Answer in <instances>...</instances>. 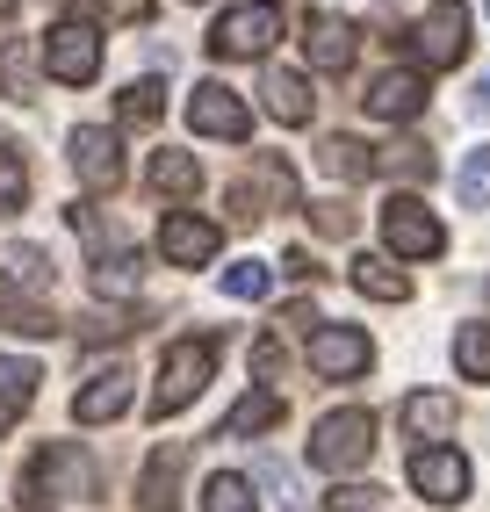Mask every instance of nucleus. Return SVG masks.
<instances>
[{"mask_svg":"<svg viewBox=\"0 0 490 512\" xmlns=\"http://www.w3.org/2000/svg\"><path fill=\"white\" fill-rule=\"evenodd\" d=\"M159 253L173 260V267H209L224 253V231L209 224V217H195V210H173L166 224H159Z\"/></svg>","mask_w":490,"mask_h":512,"instance_id":"nucleus-11","label":"nucleus"},{"mask_svg":"<svg viewBox=\"0 0 490 512\" xmlns=\"http://www.w3.org/2000/svg\"><path fill=\"white\" fill-rule=\"evenodd\" d=\"M73 174L87 188H116L123 181V145H116V130H101V123H80L73 130Z\"/></svg>","mask_w":490,"mask_h":512,"instance_id":"nucleus-14","label":"nucleus"},{"mask_svg":"<svg viewBox=\"0 0 490 512\" xmlns=\"http://www.w3.org/2000/svg\"><path fill=\"white\" fill-rule=\"evenodd\" d=\"M303 354H310V368H318L325 383H354V375H368V361H375L368 332H354V325H318Z\"/></svg>","mask_w":490,"mask_h":512,"instance_id":"nucleus-9","label":"nucleus"},{"mask_svg":"<svg viewBox=\"0 0 490 512\" xmlns=\"http://www.w3.org/2000/svg\"><path fill=\"white\" fill-rule=\"evenodd\" d=\"M318 166H325L332 181H375V145H361V138H325Z\"/></svg>","mask_w":490,"mask_h":512,"instance_id":"nucleus-24","label":"nucleus"},{"mask_svg":"<svg viewBox=\"0 0 490 512\" xmlns=\"http://www.w3.org/2000/svg\"><path fill=\"white\" fill-rule=\"evenodd\" d=\"M29 476H37V491L51 484V498H58V491H73V498H80V491L94 484V469L80 462V448H44V455H37V469H29Z\"/></svg>","mask_w":490,"mask_h":512,"instance_id":"nucleus-21","label":"nucleus"},{"mask_svg":"<svg viewBox=\"0 0 490 512\" xmlns=\"http://www.w3.org/2000/svg\"><path fill=\"white\" fill-rule=\"evenodd\" d=\"M375 181H433V152L411 145V138L375 145Z\"/></svg>","mask_w":490,"mask_h":512,"instance_id":"nucleus-22","label":"nucleus"},{"mask_svg":"<svg viewBox=\"0 0 490 512\" xmlns=\"http://www.w3.org/2000/svg\"><path fill=\"white\" fill-rule=\"evenodd\" d=\"M303 58L318 65V73H346V65H354V22L332 15V8H318V15L303 22Z\"/></svg>","mask_w":490,"mask_h":512,"instance_id":"nucleus-15","label":"nucleus"},{"mask_svg":"<svg viewBox=\"0 0 490 512\" xmlns=\"http://www.w3.org/2000/svg\"><path fill=\"white\" fill-rule=\"evenodd\" d=\"M368 116L375 123H411L418 109H426V73H411V65H397V73H382V80H368Z\"/></svg>","mask_w":490,"mask_h":512,"instance_id":"nucleus-13","label":"nucleus"},{"mask_svg":"<svg viewBox=\"0 0 490 512\" xmlns=\"http://www.w3.org/2000/svg\"><path fill=\"white\" fill-rule=\"evenodd\" d=\"M0 325H8V332H29V339H51V332H58V318L44 311V303H22V296L0 303Z\"/></svg>","mask_w":490,"mask_h":512,"instance_id":"nucleus-30","label":"nucleus"},{"mask_svg":"<svg viewBox=\"0 0 490 512\" xmlns=\"http://www.w3.org/2000/svg\"><path fill=\"white\" fill-rule=\"evenodd\" d=\"M109 22H152V0H94Z\"/></svg>","mask_w":490,"mask_h":512,"instance_id":"nucleus-38","label":"nucleus"},{"mask_svg":"<svg viewBox=\"0 0 490 512\" xmlns=\"http://www.w3.org/2000/svg\"><path fill=\"white\" fill-rule=\"evenodd\" d=\"M209 375H217V339H209V332H188V339H173V347H166V361H159L152 419H173L181 404H195Z\"/></svg>","mask_w":490,"mask_h":512,"instance_id":"nucleus-1","label":"nucleus"},{"mask_svg":"<svg viewBox=\"0 0 490 512\" xmlns=\"http://www.w3.org/2000/svg\"><path fill=\"white\" fill-rule=\"evenodd\" d=\"M202 512H253V484H245L238 469H217L202 484Z\"/></svg>","mask_w":490,"mask_h":512,"instance_id":"nucleus-26","label":"nucleus"},{"mask_svg":"<svg viewBox=\"0 0 490 512\" xmlns=\"http://www.w3.org/2000/svg\"><path fill=\"white\" fill-rule=\"evenodd\" d=\"M22 195H29V174H22V152L0 145V217L22 210Z\"/></svg>","mask_w":490,"mask_h":512,"instance_id":"nucleus-33","label":"nucleus"},{"mask_svg":"<svg viewBox=\"0 0 490 512\" xmlns=\"http://www.w3.org/2000/svg\"><path fill=\"white\" fill-rule=\"evenodd\" d=\"M159 109H166V87H159V80H130V87L116 94V116H123L130 130H145V123H159Z\"/></svg>","mask_w":490,"mask_h":512,"instance_id":"nucleus-25","label":"nucleus"},{"mask_svg":"<svg viewBox=\"0 0 490 512\" xmlns=\"http://www.w3.org/2000/svg\"><path fill=\"white\" fill-rule=\"evenodd\" d=\"M181 462H188L181 440H159V448H152L145 476H137V505H145V512H181V498H173V476H181Z\"/></svg>","mask_w":490,"mask_h":512,"instance_id":"nucleus-16","label":"nucleus"},{"mask_svg":"<svg viewBox=\"0 0 490 512\" xmlns=\"http://www.w3.org/2000/svg\"><path fill=\"white\" fill-rule=\"evenodd\" d=\"M476 109H483V116H490V73H483V87H476Z\"/></svg>","mask_w":490,"mask_h":512,"instance_id":"nucleus-41","label":"nucleus"},{"mask_svg":"<svg viewBox=\"0 0 490 512\" xmlns=\"http://www.w3.org/2000/svg\"><path fill=\"white\" fill-rule=\"evenodd\" d=\"M368 455H375V412H361V404H346V412H325L318 426H310V469H325V476H354Z\"/></svg>","mask_w":490,"mask_h":512,"instance_id":"nucleus-2","label":"nucleus"},{"mask_svg":"<svg viewBox=\"0 0 490 512\" xmlns=\"http://www.w3.org/2000/svg\"><path fill=\"white\" fill-rule=\"evenodd\" d=\"M130 397H137V375L130 368H101V375H87V390L73 397V419L80 426H109V419L130 412Z\"/></svg>","mask_w":490,"mask_h":512,"instance_id":"nucleus-12","label":"nucleus"},{"mask_svg":"<svg viewBox=\"0 0 490 512\" xmlns=\"http://www.w3.org/2000/svg\"><path fill=\"white\" fill-rule=\"evenodd\" d=\"M260 94H267V116H274V123H289V130H296V123H310V109H318V94H310V80H303V73H267V87H260Z\"/></svg>","mask_w":490,"mask_h":512,"instance_id":"nucleus-18","label":"nucleus"},{"mask_svg":"<svg viewBox=\"0 0 490 512\" xmlns=\"http://www.w3.org/2000/svg\"><path fill=\"white\" fill-rule=\"evenodd\" d=\"M44 73L58 87H87L101 73V37H94V22H51V37H44Z\"/></svg>","mask_w":490,"mask_h":512,"instance_id":"nucleus-6","label":"nucleus"},{"mask_svg":"<svg viewBox=\"0 0 490 512\" xmlns=\"http://www.w3.org/2000/svg\"><path fill=\"white\" fill-rule=\"evenodd\" d=\"M483 303H490V289H483Z\"/></svg>","mask_w":490,"mask_h":512,"instance_id":"nucleus-43","label":"nucleus"},{"mask_svg":"<svg viewBox=\"0 0 490 512\" xmlns=\"http://www.w3.org/2000/svg\"><path fill=\"white\" fill-rule=\"evenodd\" d=\"M274 419H282V397L274 390H245L231 412H224V426H217V440H245V433H267Z\"/></svg>","mask_w":490,"mask_h":512,"instance_id":"nucleus-20","label":"nucleus"},{"mask_svg":"<svg viewBox=\"0 0 490 512\" xmlns=\"http://www.w3.org/2000/svg\"><path fill=\"white\" fill-rule=\"evenodd\" d=\"M411 51H418L426 73L462 65L469 58V0H433V8L418 15V29H411Z\"/></svg>","mask_w":490,"mask_h":512,"instance_id":"nucleus-3","label":"nucleus"},{"mask_svg":"<svg viewBox=\"0 0 490 512\" xmlns=\"http://www.w3.org/2000/svg\"><path fill=\"white\" fill-rule=\"evenodd\" d=\"M454 368H462L469 383H490V325H462V332H454Z\"/></svg>","mask_w":490,"mask_h":512,"instance_id":"nucleus-27","label":"nucleus"},{"mask_svg":"<svg viewBox=\"0 0 490 512\" xmlns=\"http://www.w3.org/2000/svg\"><path fill=\"white\" fill-rule=\"evenodd\" d=\"M188 130L195 138H224V145H245L253 138V109L224 87V80H202L195 94H188Z\"/></svg>","mask_w":490,"mask_h":512,"instance_id":"nucleus-7","label":"nucleus"},{"mask_svg":"<svg viewBox=\"0 0 490 512\" xmlns=\"http://www.w3.org/2000/svg\"><path fill=\"white\" fill-rule=\"evenodd\" d=\"M375 498H382L375 484H339V491L325 498V512H375Z\"/></svg>","mask_w":490,"mask_h":512,"instance_id":"nucleus-35","label":"nucleus"},{"mask_svg":"<svg viewBox=\"0 0 490 512\" xmlns=\"http://www.w3.org/2000/svg\"><path fill=\"white\" fill-rule=\"evenodd\" d=\"M462 202L469 210H490V145L469 152V166H462Z\"/></svg>","mask_w":490,"mask_h":512,"instance_id":"nucleus-34","label":"nucleus"},{"mask_svg":"<svg viewBox=\"0 0 490 512\" xmlns=\"http://www.w3.org/2000/svg\"><path fill=\"white\" fill-rule=\"evenodd\" d=\"M318 231L325 238H346V231H354V210H346V202H318Z\"/></svg>","mask_w":490,"mask_h":512,"instance_id":"nucleus-37","label":"nucleus"},{"mask_svg":"<svg viewBox=\"0 0 490 512\" xmlns=\"http://www.w3.org/2000/svg\"><path fill=\"white\" fill-rule=\"evenodd\" d=\"M382 246H390L397 260H440L447 231H440V217L418 195H390V202H382Z\"/></svg>","mask_w":490,"mask_h":512,"instance_id":"nucleus-5","label":"nucleus"},{"mask_svg":"<svg viewBox=\"0 0 490 512\" xmlns=\"http://www.w3.org/2000/svg\"><path fill=\"white\" fill-rule=\"evenodd\" d=\"M224 296H238V303H260L267 289H274V267H260V260H238V267H224Z\"/></svg>","mask_w":490,"mask_h":512,"instance_id":"nucleus-29","label":"nucleus"},{"mask_svg":"<svg viewBox=\"0 0 490 512\" xmlns=\"http://www.w3.org/2000/svg\"><path fill=\"white\" fill-rule=\"evenodd\" d=\"M397 419H404L411 440H426V448H447V433H454V397H447V390H411Z\"/></svg>","mask_w":490,"mask_h":512,"instance_id":"nucleus-17","label":"nucleus"},{"mask_svg":"<svg viewBox=\"0 0 490 512\" xmlns=\"http://www.w3.org/2000/svg\"><path fill=\"white\" fill-rule=\"evenodd\" d=\"M253 166H260V174H245V181L231 188L238 224H260L267 210H296V174H289V159H282V152H260Z\"/></svg>","mask_w":490,"mask_h":512,"instance_id":"nucleus-8","label":"nucleus"},{"mask_svg":"<svg viewBox=\"0 0 490 512\" xmlns=\"http://www.w3.org/2000/svg\"><path fill=\"white\" fill-rule=\"evenodd\" d=\"M37 383H44V368H37V361H8V354H0V397H8L15 412H22L29 397H37Z\"/></svg>","mask_w":490,"mask_h":512,"instance_id":"nucleus-32","label":"nucleus"},{"mask_svg":"<svg viewBox=\"0 0 490 512\" xmlns=\"http://www.w3.org/2000/svg\"><path fill=\"white\" fill-rule=\"evenodd\" d=\"M123 332H130V318H123V311H94V318L80 325V339H123Z\"/></svg>","mask_w":490,"mask_h":512,"instance_id":"nucleus-36","label":"nucleus"},{"mask_svg":"<svg viewBox=\"0 0 490 512\" xmlns=\"http://www.w3.org/2000/svg\"><path fill=\"white\" fill-rule=\"evenodd\" d=\"M44 282H51V260L37 246H8V289L22 296V289H44Z\"/></svg>","mask_w":490,"mask_h":512,"instance_id":"nucleus-31","label":"nucleus"},{"mask_svg":"<svg viewBox=\"0 0 490 512\" xmlns=\"http://www.w3.org/2000/svg\"><path fill=\"white\" fill-rule=\"evenodd\" d=\"M8 426H15V404H8V397H0V433H8Z\"/></svg>","mask_w":490,"mask_h":512,"instance_id":"nucleus-42","label":"nucleus"},{"mask_svg":"<svg viewBox=\"0 0 490 512\" xmlns=\"http://www.w3.org/2000/svg\"><path fill=\"white\" fill-rule=\"evenodd\" d=\"M253 375H260V383L282 375V339H260V347H253Z\"/></svg>","mask_w":490,"mask_h":512,"instance_id":"nucleus-39","label":"nucleus"},{"mask_svg":"<svg viewBox=\"0 0 490 512\" xmlns=\"http://www.w3.org/2000/svg\"><path fill=\"white\" fill-rule=\"evenodd\" d=\"M145 181H152L159 195H195V188H202V159H195V152H152Z\"/></svg>","mask_w":490,"mask_h":512,"instance_id":"nucleus-23","label":"nucleus"},{"mask_svg":"<svg viewBox=\"0 0 490 512\" xmlns=\"http://www.w3.org/2000/svg\"><path fill=\"white\" fill-rule=\"evenodd\" d=\"M282 37V0H245V8H224L217 29H209V51L217 58H260Z\"/></svg>","mask_w":490,"mask_h":512,"instance_id":"nucleus-4","label":"nucleus"},{"mask_svg":"<svg viewBox=\"0 0 490 512\" xmlns=\"http://www.w3.org/2000/svg\"><path fill=\"white\" fill-rule=\"evenodd\" d=\"M346 282H354L361 296H375V303H411V275H404V267H390L382 253H361Z\"/></svg>","mask_w":490,"mask_h":512,"instance_id":"nucleus-19","label":"nucleus"},{"mask_svg":"<svg viewBox=\"0 0 490 512\" xmlns=\"http://www.w3.org/2000/svg\"><path fill=\"white\" fill-rule=\"evenodd\" d=\"M411 491L426 505H462L469 498V455L462 448H418L411 455Z\"/></svg>","mask_w":490,"mask_h":512,"instance_id":"nucleus-10","label":"nucleus"},{"mask_svg":"<svg viewBox=\"0 0 490 512\" xmlns=\"http://www.w3.org/2000/svg\"><path fill=\"white\" fill-rule=\"evenodd\" d=\"M137 275H145V267L130 253H101L94 260V296H137Z\"/></svg>","mask_w":490,"mask_h":512,"instance_id":"nucleus-28","label":"nucleus"},{"mask_svg":"<svg viewBox=\"0 0 490 512\" xmlns=\"http://www.w3.org/2000/svg\"><path fill=\"white\" fill-rule=\"evenodd\" d=\"M282 275H289V282H318V260H310V246H289Z\"/></svg>","mask_w":490,"mask_h":512,"instance_id":"nucleus-40","label":"nucleus"}]
</instances>
